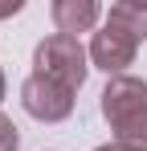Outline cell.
Returning <instances> with one entry per match:
<instances>
[{"instance_id": "cell-1", "label": "cell", "mask_w": 147, "mask_h": 151, "mask_svg": "<svg viewBox=\"0 0 147 151\" xmlns=\"http://www.w3.org/2000/svg\"><path fill=\"white\" fill-rule=\"evenodd\" d=\"M102 119L115 131V143L127 151H147V82L119 74L102 90Z\"/></svg>"}, {"instance_id": "cell-7", "label": "cell", "mask_w": 147, "mask_h": 151, "mask_svg": "<svg viewBox=\"0 0 147 151\" xmlns=\"http://www.w3.org/2000/svg\"><path fill=\"white\" fill-rule=\"evenodd\" d=\"M21 147V135H17V127L8 114H0V151H17Z\"/></svg>"}, {"instance_id": "cell-4", "label": "cell", "mask_w": 147, "mask_h": 151, "mask_svg": "<svg viewBox=\"0 0 147 151\" xmlns=\"http://www.w3.org/2000/svg\"><path fill=\"white\" fill-rule=\"evenodd\" d=\"M135 49H139V41L131 37V33H122L119 25H106L94 33V41H90V61H94L98 70H106L110 78H119L131 61H135Z\"/></svg>"}, {"instance_id": "cell-9", "label": "cell", "mask_w": 147, "mask_h": 151, "mask_svg": "<svg viewBox=\"0 0 147 151\" xmlns=\"http://www.w3.org/2000/svg\"><path fill=\"white\" fill-rule=\"evenodd\" d=\"M94 151H127V147H119V143H106V147H94Z\"/></svg>"}, {"instance_id": "cell-10", "label": "cell", "mask_w": 147, "mask_h": 151, "mask_svg": "<svg viewBox=\"0 0 147 151\" xmlns=\"http://www.w3.org/2000/svg\"><path fill=\"white\" fill-rule=\"evenodd\" d=\"M0 98H4V70H0Z\"/></svg>"}, {"instance_id": "cell-2", "label": "cell", "mask_w": 147, "mask_h": 151, "mask_svg": "<svg viewBox=\"0 0 147 151\" xmlns=\"http://www.w3.org/2000/svg\"><path fill=\"white\" fill-rule=\"evenodd\" d=\"M86 57H90V53L82 49L78 37L49 33L45 41L33 49V74L49 78V82H57V86H66V90H82V82H86V74H90Z\"/></svg>"}, {"instance_id": "cell-8", "label": "cell", "mask_w": 147, "mask_h": 151, "mask_svg": "<svg viewBox=\"0 0 147 151\" xmlns=\"http://www.w3.org/2000/svg\"><path fill=\"white\" fill-rule=\"evenodd\" d=\"M21 8H24V0H8V4H0V21H4V17H17Z\"/></svg>"}, {"instance_id": "cell-6", "label": "cell", "mask_w": 147, "mask_h": 151, "mask_svg": "<svg viewBox=\"0 0 147 151\" xmlns=\"http://www.w3.org/2000/svg\"><path fill=\"white\" fill-rule=\"evenodd\" d=\"M106 21L131 33L135 41H147V0H119L106 8Z\"/></svg>"}, {"instance_id": "cell-5", "label": "cell", "mask_w": 147, "mask_h": 151, "mask_svg": "<svg viewBox=\"0 0 147 151\" xmlns=\"http://www.w3.org/2000/svg\"><path fill=\"white\" fill-rule=\"evenodd\" d=\"M49 17H53L57 33H66V37H78V33H90V29L98 25L102 8H98L94 0H53Z\"/></svg>"}, {"instance_id": "cell-3", "label": "cell", "mask_w": 147, "mask_h": 151, "mask_svg": "<svg viewBox=\"0 0 147 151\" xmlns=\"http://www.w3.org/2000/svg\"><path fill=\"white\" fill-rule=\"evenodd\" d=\"M21 106H24V114H33L37 123H61V119L74 114V90L33 74L21 86Z\"/></svg>"}]
</instances>
